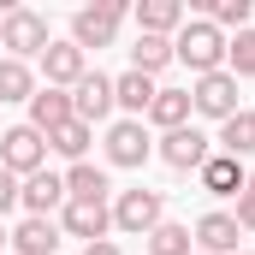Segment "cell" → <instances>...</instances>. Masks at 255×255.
I'll return each instance as SVG.
<instances>
[{
    "instance_id": "7a4b0ae2",
    "label": "cell",
    "mask_w": 255,
    "mask_h": 255,
    "mask_svg": "<svg viewBox=\"0 0 255 255\" xmlns=\"http://www.w3.org/2000/svg\"><path fill=\"white\" fill-rule=\"evenodd\" d=\"M48 42H54V36H48V18H42V12L12 6V12L0 18V48H6V60H24V65H30V54L42 60Z\"/></svg>"
},
{
    "instance_id": "4316f807",
    "label": "cell",
    "mask_w": 255,
    "mask_h": 255,
    "mask_svg": "<svg viewBox=\"0 0 255 255\" xmlns=\"http://www.w3.org/2000/svg\"><path fill=\"white\" fill-rule=\"evenodd\" d=\"M232 220H238V232H255V172L244 178V190H238V214Z\"/></svg>"
},
{
    "instance_id": "ba28073f",
    "label": "cell",
    "mask_w": 255,
    "mask_h": 255,
    "mask_svg": "<svg viewBox=\"0 0 255 255\" xmlns=\"http://www.w3.org/2000/svg\"><path fill=\"white\" fill-rule=\"evenodd\" d=\"M60 232L65 238H83V244H101L113 232V208L107 202H65L60 208Z\"/></svg>"
},
{
    "instance_id": "7402d4cb",
    "label": "cell",
    "mask_w": 255,
    "mask_h": 255,
    "mask_svg": "<svg viewBox=\"0 0 255 255\" xmlns=\"http://www.w3.org/2000/svg\"><path fill=\"white\" fill-rule=\"evenodd\" d=\"M166 65H172V42H166V36H136V48H130V71L154 77V71H166Z\"/></svg>"
},
{
    "instance_id": "603a6c76",
    "label": "cell",
    "mask_w": 255,
    "mask_h": 255,
    "mask_svg": "<svg viewBox=\"0 0 255 255\" xmlns=\"http://www.w3.org/2000/svg\"><path fill=\"white\" fill-rule=\"evenodd\" d=\"M89 136H95V130L83 125V119H65L60 130H48V148H54V154H65V160L77 166V160L89 154Z\"/></svg>"
},
{
    "instance_id": "7c38bea8",
    "label": "cell",
    "mask_w": 255,
    "mask_h": 255,
    "mask_svg": "<svg viewBox=\"0 0 255 255\" xmlns=\"http://www.w3.org/2000/svg\"><path fill=\"white\" fill-rule=\"evenodd\" d=\"M190 24V6L184 0H136V36H166Z\"/></svg>"
},
{
    "instance_id": "4dcf8cb0",
    "label": "cell",
    "mask_w": 255,
    "mask_h": 255,
    "mask_svg": "<svg viewBox=\"0 0 255 255\" xmlns=\"http://www.w3.org/2000/svg\"><path fill=\"white\" fill-rule=\"evenodd\" d=\"M238 255H244V250H238Z\"/></svg>"
},
{
    "instance_id": "3957f363",
    "label": "cell",
    "mask_w": 255,
    "mask_h": 255,
    "mask_svg": "<svg viewBox=\"0 0 255 255\" xmlns=\"http://www.w3.org/2000/svg\"><path fill=\"white\" fill-rule=\"evenodd\" d=\"M130 6L125 0H95V6H77L71 12V42L89 54V48H113V36H119V18H125Z\"/></svg>"
},
{
    "instance_id": "f1b7e54d",
    "label": "cell",
    "mask_w": 255,
    "mask_h": 255,
    "mask_svg": "<svg viewBox=\"0 0 255 255\" xmlns=\"http://www.w3.org/2000/svg\"><path fill=\"white\" fill-rule=\"evenodd\" d=\"M83 255H119V244H113V238H101V244H83Z\"/></svg>"
},
{
    "instance_id": "d4e9b609",
    "label": "cell",
    "mask_w": 255,
    "mask_h": 255,
    "mask_svg": "<svg viewBox=\"0 0 255 255\" xmlns=\"http://www.w3.org/2000/svg\"><path fill=\"white\" fill-rule=\"evenodd\" d=\"M190 226H178V220H160L154 232H148V255H196L190 250Z\"/></svg>"
},
{
    "instance_id": "6da1fadb",
    "label": "cell",
    "mask_w": 255,
    "mask_h": 255,
    "mask_svg": "<svg viewBox=\"0 0 255 255\" xmlns=\"http://www.w3.org/2000/svg\"><path fill=\"white\" fill-rule=\"evenodd\" d=\"M172 60H184L196 77H208V71H226V36H220L208 18H190V24L172 36Z\"/></svg>"
},
{
    "instance_id": "9c48e42d",
    "label": "cell",
    "mask_w": 255,
    "mask_h": 255,
    "mask_svg": "<svg viewBox=\"0 0 255 255\" xmlns=\"http://www.w3.org/2000/svg\"><path fill=\"white\" fill-rule=\"evenodd\" d=\"M154 154V142H148V125L142 119H119V125L107 130V166H142Z\"/></svg>"
},
{
    "instance_id": "484cf974",
    "label": "cell",
    "mask_w": 255,
    "mask_h": 255,
    "mask_svg": "<svg viewBox=\"0 0 255 255\" xmlns=\"http://www.w3.org/2000/svg\"><path fill=\"white\" fill-rule=\"evenodd\" d=\"M226 60H232V77H255V30H238L226 42Z\"/></svg>"
},
{
    "instance_id": "ffe728a7",
    "label": "cell",
    "mask_w": 255,
    "mask_h": 255,
    "mask_svg": "<svg viewBox=\"0 0 255 255\" xmlns=\"http://www.w3.org/2000/svg\"><path fill=\"white\" fill-rule=\"evenodd\" d=\"M107 172L101 166H89V160H77L71 172H65V202H107Z\"/></svg>"
},
{
    "instance_id": "8fae6325",
    "label": "cell",
    "mask_w": 255,
    "mask_h": 255,
    "mask_svg": "<svg viewBox=\"0 0 255 255\" xmlns=\"http://www.w3.org/2000/svg\"><path fill=\"white\" fill-rule=\"evenodd\" d=\"M214 148H208V136L196 125H184V130H166L160 136V160L172 166V172H202V160H208Z\"/></svg>"
},
{
    "instance_id": "f546056e",
    "label": "cell",
    "mask_w": 255,
    "mask_h": 255,
    "mask_svg": "<svg viewBox=\"0 0 255 255\" xmlns=\"http://www.w3.org/2000/svg\"><path fill=\"white\" fill-rule=\"evenodd\" d=\"M6 238H12V232H6V226H0V255H6Z\"/></svg>"
},
{
    "instance_id": "44dd1931",
    "label": "cell",
    "mask_w": 255,
    "mask_h": 255,
    "mask_svg": "<svg viewBox=\"0 0 255 255\" xmlns=\"http://www.w3.org/2000/svg\"><path fill=\"white\" fill-rule=\"evenodd\" d=\"M220 154H232V160L255 154V113H250V107H238V113L220 125Z\"/></svg>"
},
{
    "instance_id": "cb8c5ba5",
    "label": "cell",
    "mask_w": 255,
    "mask_h": 255,
    "mask_svg": "<svg viewBox=\"0 0 255 255\" xmlns=\"http://www.w3.org/2000/svg\"><path fill=\"white\" fill-rule=\"evenodd\" d=\"M36 95V71L24 60H6L0 54V101H30Z\"/></svg>"
},
{
    "instance_id": "9a60e30c",
    "label": "cell",
    "mask_w": 255,
    "mask_h": 255,
    "mask_svg": "<svg viewBox=\"0 0 255 255\" xmlns=\"http://www.w3.org/2000/svg\"><path fill=\"white\" fill-rule=\"evenodd\" d=\"M196 178H202V190H208V196H238L250 172H244V160H232V154H220V148H214V154L202 160V172H196Z\"/></svg>"
},
{
    "instance_id": "83f0119b",
    "label": "cell",
    "mask_w": 255,
    "mask_h": 255,
    "mask_svg": "<svg viewBox=\"0 0 255 255\" xmlns=\"http://www.w3.org/2000/svg\"><path fill=\"white\" fill-rule=\"evenodd\" d=\"M12 202H18V178H12V172H6V166H0V214H6V208H12Z\"/></svg>"
},
{
    "instance_id": "e0dca14e",
    "label": "cell",
    "mask_w": 255,
    "mask_h": 255,
    "mask_svg": "<svg viewBox=\"0 0 255 255\" xmlns=\"http://www.w3.org/2000/svg\"><path fill=\"white\" fill-rule=\"evenodd\" d=\"M190 238L202 244V255H238V220L232 214H202Z\"/></svg>"
},
{
    "instance_id": "ac0fdd59",
    "label": "cell",
    "mask_w": 255,
    "mask_h": 255,
    "mask_svg": "<svg viewBox=\"0 0 255 255\" xmlns=\"http://www.w3.org/2000/svg\"><path fill=\"white\" fill-rule=\"evenodd\" d=\"M6 244H12V255H54L60 250V226L54 220H24Z\"/></svg>"
},
{
    "instance_id": "277c9868",
    "label": "cell",
    "mask_w": 255,
    "mask_h": 255,
    "mask_svg": "<svg viewBox=\"0 0 255 255\" xmlns=\"http://www.w3.org/2000/svg\"><path fill=\"white\" fill-rule=\"evenodd\" d=\"M0 166H6L12 178H36V172L48 166V136L30 130V125L0 130Z\"/></svg>"
},
{
    "instance_id": "5b68a950",
    "label": "cell",
    "mask_w": 255,
    "mask_h": 255,
    "mask_svg": "<svg viewBox=\"0 0 255 255\" xmlns=\"http://www.w3.org/2000/svg\"><path fill=\"white\" fill-rule=\"evenodd\" d=\"M160 220H166V196L160 190H142V184H136V190H119V202H113V226H119V232L148 238Z\"/></svg>"
},
{
    "instance_id": "8992f818",
    "label": "cell",
    "mask_w": 255,
    "mask_h": 255,
    "mask_svg": "<svg viewBox=\"0 0 255 255\" xmlns=\"http://www.w3.org/2000/svg\"><path fill=\"white\" fill-rule=\"evenodd\" d=\"M190 107L226 125V119L238 113V77H232V71H208V77H196V89H190Z\"/></svg>"
},
{
    "instance_id": "1f68e13d",
    "label": "cell",
    "mask_w": 255,
    "mask_h": 255,
    "mask_svg": "<svg viewBox=\"0 0 255 255\" xmlns=\"http://www.w3.org/2000/svg\"><path fill=\"white\" fill-rule=\"evenodd\" d=\"M196 255H202V250H196Z\"/></svg>"
},
{
    "instance_id": "2e32d148",
    "label": "cell",
    "mask_w": 255,
    "mask_h": 255,
    "mask_svg": "<svg viewBox=\"0 0 255 255\" xmlns=\"http://www.w3.org/2000/svg\"><path fill=\"white\" fill-rule=\"evenodd\" d=\"M154 95H160V83H154V77H142V71H125V77H113V107H125L130 119H148Z\"/></svg>"
},
{
    "instance_id": "d6986e66",
    "label": "cell",
    "mask_w": 255,
    "mask_h": 255,
    "mask_svg": "<svg viewBox=\"0 0 255 255\" xmlns=\"http://www.w3.org/2000/svg\"><path fill=\"white\" fill-rule=\"evenodd\" d=\"M190 89H160L154 95V107H148V125H160V130H184L190 125Z\"/></svg>"
},
{
    "instance_id": "30bf717a",
    "label": "cell",
    "mask_w": 255,
    "mask_h": 255,
    "mask_svg": "<svg viewBox=\"0 0 255 255\" xmlns=\"http://www.w3.org/2000/svg\"><path fill=\"white\" fill-rule=\"evenodd\" d=\"M83 71H89V54H83L77 42H48V48H42V77H48V89H77Z\"/></svg>"
},
{
    "instance_id": "52a82bcc",
    "label": "cell",
    "mask_w": 255,
    "mask_h": 255,
    "mask_svg": "<svg viewBox=\"0 0 255 255\" xmlns=\"http://www.w3.org/2000/svg\"><path fill=\"white\" fill-rule=\"evenodd\" d=\"M71 113L95 130L107 113H113V77H107V71H83V77H77V89H71Z\"/></svg>"
},
{
    "instance_id": "4fadbf2b",
    "label": "cell",
    "mask_w": 255,
    "mask_h": 255,
    "mask_svg": "<svg viewBox=\"0 0 255 255\" xmlns=\"http://www.w3.org/2000/svg\"><path fill=\"white\" fill-rule=\"evenodd\" d=\"M18 202L30 208V220H48L54 208H65V178L42 166L36 178H24V184H18Z\"/></svg>"
},
{
    "instance_id": "5bb4252c",
    "label": "cell",
    "mask_w": 255,
    "mask_h": 255,
    "mask_svg": "<svg viewBox=\"0 0 255 255\" xmlns=\"http://www.w3.org/2000/svg\"><path fill=\"white\" fill-rule=\"evenodd\" d=\"M65 119H77V113H71V89H48V83H42V89L30 95V130L48 136V130H60Z\"/></svg>"
}]
</instances>
